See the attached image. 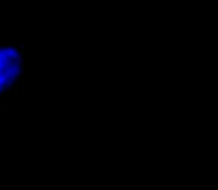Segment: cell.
Listing matches in <instances>:
<instances>
[{"label":"cell","instance_id":"cell-2","mask_svg":"<svg viewBox=\"0 0 218 190\" xmlns=\"http://www.w3.org/2000/svg\"><path fill=\"white\" fill-rule=\"evenodd\" d=\"M205 3H206V6H209V7H214L217 3H215V0H205Z\"/></svg>","mask_w":218,"mask_h":190},{"label":"cell","instance_id":"cell-1","mask_svg":"<svg viewBox=\"0 0 218 190\" xmlns=\"http://www.w3.org/2000/svg\"><path fill=\"white\" fill-rule=\"evenodd\" d=\"M24 49L21 45L0 43V100L18 92L22 80Z\"/></svg>","mask_w":218,"mask_h":190}]
</instances>
